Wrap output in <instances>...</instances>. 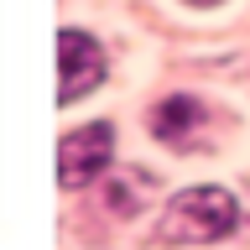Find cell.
Returning <instances> with one entry per match:
<instances>
[{"label": "cell", "instance_id": "1", "mask_svg": "<svg viewBox=\"0 0 250 250\" xmlns=\"http://www.w3.org/2000/svg\"><path fill=\"white\" fill-rule=\"evenodd\" d=\"M240 224V203L224 188H183L172 193L162 219H156V240L162 245H208V240H224V234Z\"/></svg>", "mask_w": 250, "mask_h": 250}, {"label": "cell", "instance_id": "2", "mask_svg": "<svg viewBox=\"0 0 250 250\" xmlns=\"http://www.w3.org/2000/svg\"><path fill=\"white\" fill-rule=\"evenodd\" d=\"M109 156H115V130H109L104 120L83 125V130H68L62 146H58V183L62 188L94 183V177L109 167Z\"/></svg>", "mask_w": 250, "mask_h": 250}, {"label": "cell", "instance_id": "3", "mask_svg": "<svg viewBox=\"0 0 250 250\" xmlns=\"http://www.w3.org/2000/svg\"><path fill=\"white\" fill-rule=\"evenodd\" d=\"M58 73H62V89H58L62 104H73V99L94 94L99 83H104V47L94 42L89 31L68 26L58 37Z\"/></svg>", "mask_w": 250, "mask_h": 250}, {"label": "cell", "instance_id": "4", "mask_svg": "<svg viewBox=\"0 0 250 250\" xmlns=\"http://www.w3.org/2000/svg\"><path fill=\"white\" fill-rule=\"evenodd\" d=\"M198 125H208V109H203L193 94H172V99H162V104L151 109L156 141H172V146H188V141L198 136Z\"/></svg>", "mask_w": 250, "mask_h": 250}, {"label": "cell", "instance_id": "5", "mask_svg": "<svg viewBox=\"0 0 250 250\" xmlns=\"http://www.w3.org/2000/svg\"><path fill=\"white\" fill-rule=\"evenodd\" d=\"M188 5H219V0H188Z\"/></svg>", "mask_w": 250, "mask_h": 250}]
</instances>
